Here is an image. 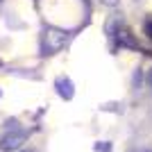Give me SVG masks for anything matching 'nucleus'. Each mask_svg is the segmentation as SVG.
I'll list each match as a JSON object with an SVG mask.
<instances>
[{
	"instance_id": "1",
	"label": "nucleus",
	"mask_w": 152,
	"mask_h": 152,
	"mask_svg": "<svg viewBox=\"0 0 152 152\" xmlns=\"http://www.w3.org/2000/svg\"><path fill=\"white\" fill-rule=\"evenodd\" d=\"M25 139H27V134L23 132V129H12V132H7L5 136L0 139V150H5V152L18 150Z\"/></svg>"
},
{
	"instance_id": "2",
	"label": "nucleus",
	"mask_w": 152,
	"mask_h": 152,
	"mask_svg": "<svg viewBox=\"0 0 152 152\" xmlns=\"http://www.w3.org/2000/svg\"><path fill=\"white\" fill-rule=\"evenodd\" d=\"M55 89H57V93L61 95L64 100H70V98H73V93H75L73 82H70L68 77H59L57 82H55Z\"/></svg>"
},
{
	"instance_id": "3",
	"label": "nucleus",
	"mask_w": 152,
	"mask_h": 152,
	"mask_svg": "<svg viewBox=\"0 0 152 152\" xmlns=\"http://www.w3.org/2000/svg\"><path fill=\"white\" fill-rule=\"evenodd\" d=\"M98 150L100 152H111V143H104V141H102L100 145H98Z\"/></svg>"
},
{
	"instance_id": "4",
	"label": "nucleus",
	"mask_w": 152,
	"mask_h": 152,
	"mask_svg": "<svg viewBox=\"0 0 152 152\" xmlns=\"http://www.w3.org/2000/svg\"><path fill=\"white\" fill-rule=\"evenodd\" d=\"M148 82H150V84H152V73H150V75H148Z\"/></svg>"
}]
</instances>
